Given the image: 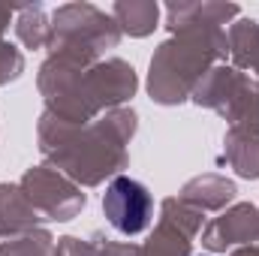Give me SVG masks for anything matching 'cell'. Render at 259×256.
Returning a JSON list of instances; mask_svg holds the SVG:
<instances>
[{"label":"cell","mask_w":259,"mask_h":256,"mask_svg":"<svg viewBox=\"0 0 259 256\" xmlns=\"http://www.w3.org/2000/svg\"><path fill=\"white\" fill-rule=\"evenodd\" d=\"M151 208H154L151 193L133 178H115L109 184L106 196H103L106 217L112 220V226L118 232H127V235H136V232H142L148 226Z\"/></svg>","instance_id":"1"}]
</instances>
